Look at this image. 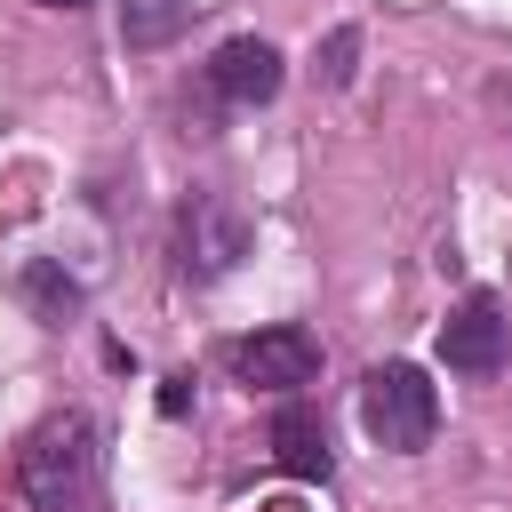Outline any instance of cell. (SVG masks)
I'll return each mask as SVG.
<instances>
[{"instance_id": "obj_10", "label": "cell", "mask_w": 512, "mask_h": 512, "mask_svg": "<svg viewBox=\"0 0 512 512\" xmlns=\"http://www.w3.org/2000/svg\"><path fill=\"white\" fill-rule=\"evenodd\" d=\"M352 56H360V32H352V24H336V32L312 48V72H320L328 88H344V80H352Z\"/></svg>"}, {"instance_id": "obj_8", "label": "cell", "mask_w": 512, "mask_h": 512, "mask_svg": "<svg viewBox=\"0 0 512 512\" xmlns=\"http://www.w3.org/2000/svg\"><path fill=\"white\" fill-rule=\"evenodd\" d=\"M192 24V0H120V40L128 48H168Z\"/></svg>"}, {"instance_id": "obj_3", "label": "cell", "mask_w": 512, "mask_h": 512, "mask_svg": "<svg viewBox=\"0 0 512 512\" xmlns=\"http://www.w3.org/2000/svg\"><path fill=\"white\" fill-rule=\"evenodd\" d=\"M440 360H448L456 376H496V368L512 360V320H504V304H496L488 288H472V296L440 320Z\"/></svg>"}, {"instance_id": "obj_11", "label": "cell", "mask_w": 512, "mask_h": 512, "mask_svg": "<svg viewBox=\"0 0 512 512\" xmlns=\"http://www.w3.org/2000/svg\"><path fill=\"white\" fill-rule=\"evenodd\" d=\"M48 8H88V0H48Z\"/></svg>"}, {"instance_id": "obj_1", "label": "cell", "mask_w": 512, "mask_h": 512, "mask_svg": "<svg viewBox=\"0 0 512 512\" xmlns=\"http://www.w3.org/2000/svg\"><path fill=\"white\" fill-rule=\"evenodd\" d=\"M16 488L32 512H96L104 504V440L80 408H56L32 424L24 456H16Z\"/></svg>"}, {"instance_id": "obj_2", "label": "cell", "mask_w": 512, "mask_h": 512, "mask_svg": "<svg viewBox=\"0 0 512 512\" xmlns=\"http://www.w3.org/2000/svg\"><path fill=\"white\" fill-rule=\"evenodd\" d=\"M360 424H368L376 448L416 456V448L440 432V392H432V376H424L416 360H384V368H368V384H360Z\"/></svg>"}, {"instance_id": "obj_5", "label": "cell", "mask_w": 512, "mask_h": 512, "mask_svg": "<svg viewBox=\"0 0 512 512\" xmlns=\"http://www.w3.org/2000/svg\"><path fill=\"white\" fill-rule=\"evenodd\" d=\"M280 48L272 40H256V32H240V40H224L216 56H208V88L224 96V104H272L280 96Z\"/></svg>"}, {"instance_id": "obj_6", "label": "cell", "mask_w": 512, "mask_h": 512, "mask_svg": "<svg viewBox=\"0 0 512 512\" xmlns=\"http://www.w3.org/2000/svg\"><path fill=\"white\" fill-rule=\"evenodd\" d=\"M272 456H280V472H296V480H328V432H320V416L288 400V408L272 416Z\"/></svg>"}, {"instance_id": "obj_7", "label": "cell", "mask_w": 512, "mask_h": 512, "mask_svg": "<svg viewBox=\"0 0 512 512\" xmlns=\"http://www.w3.org/2000/svg\"><path fill=\"white\" fill-rule=\"evenodd\" d=\"M184 240H192V256H200L208 272H224V264H240V248H248V224H240L224 200H192V216H184Z\"/></svg>"}, {"instance_id": "obj_4", "label": "cell", "mask_w": 512, "mask_h": 512, "mask_svg": "<svg viewBox=\"0 0 512 512\" xmlns=\"http://www.w3.org/2000/svg\"><path fill=\"white\" fill-rule=\"evenodd\" d=\"M232 376L256 384V392H304L320 376V344L304 328H256L232 344Z\"/></svg>"}, {"instance_id": "obj_9", "label": "cell", "mask_w": 512, "mask_h": 512, "mask_svg": "<svg viewBox=\"0 0 512 512\" xmlns=\"http://www.w3.org/2000/svg\"><path fill=\"white\" fill-rule=\"evenodd\" d=\"M16 288H24V304H32V312H40L48 328H64V320L80 312V288H72V280H64L56 264H40V256H32L24 272H16Z\"/></svg>"}]
</instances>
